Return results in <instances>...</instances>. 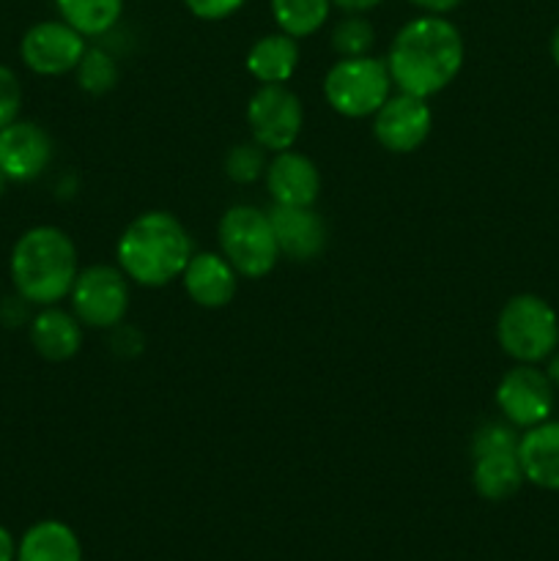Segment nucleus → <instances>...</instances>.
Instances as JSON below:
<instances>
[{"label": "nucleus", "mask_w": 559, "mask_h": 561, "mask_svg": "<svg viewBox=\"0 0 559 561\" xmlns=\"http://www.w3.org/2000/svg\"><path fill=\"white\" fill-rule=\"evenodd\" d=\"M548 365H546V376H548V381L554 383V389H559V348L554 351L551 356H548Z\"/></svg>", "instance_id": "nucleus-33"}, {"label": "nucleus", "mask_w": 559, "mask_h": 561, "mask_svg": "<svg viewBox=\"0 0 559 561\" xmlns=\"http://www.w3.org/2000/svg\"><path fill=\"white\" fill-rule=\"evenodd\" d=\"M129 296V277L107 263L80 268L69 290L71 312L88 329H113L124 323Z\"/></svg>", "instance_id": "nucleus-7"}, {"label": "nucleus", "mask_w": 559, "mask_h": 561, "mask_svg": "<svg viewBox=\"0 0 559 561\" xmlns=\"http://www.w3.org/2000/svg\"><path fill=\"white\" fill-rule=\"evenodd\" d=\"M551 58H554V64L559 66V27L554 31V36H551Z\"/></svg>", "instance_id": "nucleus-34"}, {"label": "nucleus", "mask_w": 559, "mask_h": 561, "mask_svg": "<svg viewBox=\"0 0 559 561\" xmlns=\"http://www.w3.org/2000/svg\"><path fill=\"white\" fill-rule=\"evenodd\" d=\"M53 137L33 121H11L0 129V170L9 181L27 184L53 162Z\"/></svg>", "instance_id": "nucleus-12"}, {"label": "nucleus", "mask_w": 559, "mask_h": 561, "mask_svg": "<svg viewBox=\"0 0 559 561\" xmlns=\"http://www.w3.org/2000/svg\"><path fill=\"white\" fill-rule=\"evenodd\" d=\"M219 252L239 272V277L261 279L272 274L280 261L269 211L255 206H230L219 219Z\"/></svg>", "instance_id": "nucleus-6"}, {"label": "nucleus", "mask_w": 559, "mask_h": 561, "mask_svg": "<svg viewBox=\"0 0 559 561\" xmlns=\"http://www.w3.org/2000/svg\"><path fill=\"white\" fill-rule=\"evenodd\" d=\"M110 332H113V340H110V343H113V351L118 356H135L142 351V340H135V343H132V337H137V334H140L137 329L118 323V327H113Z\"/></svg>", "instance_id": "nucleus-29"}, {"label": "nucleus", "mask_w": 559, "mask_h": 561, "mask_svg": "<svg viewBox=\"0 0 559 561\" xmlns=\"http://www.w3.org/2000/svg\"><path fill=\"white\" fill-rule=\"evenodd\" d=\"M186 296L197 307L206 310H219L233 301L239 290V272L230 266L223 252H192L184 274H181Z\"/></svg>", "instance_id": "nucleus-15"}, {"label": "nucleus", "mask_w": 559, "mask_h": 561, "mask_svg": "<svg viewBox=\"0 0 559 561\" xmlns=\"http://www.w3.org/2000/svg\"><path fill=\"white\" fill-rule=\"evenodd\" d=\"M521 433L518 427L504 422H486L475 431V438H471V458L477 455H493V453H518Z\"/></svg>", "instance_id": "nucleus-26"}, {"label": "nucleus", "mask_w": 559, "mask_h": 561, "mask_svg": "<svg viewBox=\"0 0 559 561\" xmlns=\"http://www.w3.org/2000/svg\"><path fill=\"white\" fill-rule=\"evenodd\" d=\"M263 175H266V190L274 206H316L321 195L318 164L294 148L274 153Z\"/></svg>", "instance_id": "nucleus-13"}, {"label": "nucleus", "mask_w": 559, "mask_h": 561, "mask_svg": "<svg viewBox=\"0 0 559 561\" xmlns=\"http://www.w3.org/2000/svg\"><path fill=\"white\" fill-rule=\"evenodd\" d=\"M518 460L526 482L543 491H559V420L521 431Z\"/></svg>", "instance_id": "nucleus-16"}, {"label": "nucleus", "mask_w": 559, "mask_h": 561, "mask_svg": "<svg viewBox=\"0 0 559 561\" xmlns=\"http://www.w3.org/2000/svg\"><path fill=\"white\" fill-rule=\"evenodd\" d=\"M373 44H376V27L365 14H345L332 27V49L340 58L370 55Z\"/></svg>", "instance_id": "nucleus-24"}, {"label": "nucleus", "mask_w": 559, "mask_h": 561, "mask_svg": "<svg viewBox=\"0 0 559 561\" xmlns=\"http://www.w3.org/2000/svg\"><path fill=\"white\" fill-rule=\"evenodd\" d=\"M58 16L85 38L104 36L124 16V0H55Z\"/></svg>", "instance_id": "nucleus-21"}, {"label": "nucleus", "mask_w": 559, "mask_h": 561, "mask_svg": "<svg viewBox=\"0 0 559 561\" xmlns=\"http://www.w3.org/2000/svg\"><path fill=\"white\" fill-rule=\"evenodd\" d=\"M0 561H16V542L5 526H0Z\"/></svg>", "instance_id": "nucleus-32"}, {"label": "nucleus", "mask_w": 559, "mask_h": 561, "mask_svg": "<svg viewBox=\"0 0 559 561\" xmlns=\"http://www.w3.org/2000/svg\"><path fill=\"white\" fill-rule=\"evenodd\" d=\"M244 3L247 0H184V5L192 11V16H197V20L203 22L228 20V16H233Z\"/></svg>", "instance_id": "nucleus-28"}, {"label": "nucleus", "mask_w": 559, "mask_h": 561, "mask_svg": "<svg viewBox=\"0 0 559 561\" xmlns=\"http://www.w3.org/2000/svg\"><path fill=\"white\" fill-rule=\"evenodd\" d=\"M387 60L373 55L340 58L323 77V99L343 118H370L392 96Z\"/></svg>", "instance_id": "nucleus-5"}, {"label": "nucleus", "mask_w": 559, "mask_h": 561, "mask_svg": "<svg viewBox=\"0 0 559 561\" xmlns=\"http://www.w3.org/2000/svg\"><path fill=\"white\" fill-rule=\"evenodd\" d=\"M497 340L518 365H540L559 348V316L543 296L518 294L504 301Z\"/></svg>", "instance_id": "nucleus-4"}, {"label": "nucleus", "mask_w": 559, "mask_h": 561, "mask_svg": "<svg viewBox=\"0 0 559 561\" xmlns=\"http://www.w3.org/2000/svg\"><path fill=\"white\" fill-rule=\"evenodd\" d=\"M115 257L129 283L164 288L184 274L192 257V239L170 211H146L126 225L115 244Z\"/></svg>", "instance_id": "nucleus-2"}, {"label": "nucleus", "mask_w": 559, "mask_h": 561, "mask_svg": "<svg viewBox=\"0 0 559 561\" xmlns=\"http://www.w3.org/2000/svg\"><path fill=\"white\" fill-rule=\"evenodd\" d=\"M299 66V38L277 31L258 38L247 53V71L261 85H285Z\"/></svg>", "instance_id": "nucleus-18"}, {"label": "nucleus", "mask_w": 559, "mask_h": 561, "mask_svg": "<svg viewBox=\"0 0 559 561\" xmlns=\"http://www.w3.org/2000/svg\"><path fill=\"white\" fill-rule=\"evenodd\" d=\"M433 113L427 99L392 93L373 115V135L389 153H411L431 137Z\"/></svg>", "instance_id": "nucleus-11"}, {"label": "nucleus", "mask_w": 559, "mask_h": 561, "mask_svg": "<svg viewBox=\"0 0 559 561\" xmlns=\"http://www.w3.org/2000/svg\"><path fill=\"white\" fill-rule=\"evenodd\" d=\"M274 25L294 38H307L323 27L332 0H269Z\"/></svg>", "instance_id": "nucleus-22"}, {"label": "nucleus", "mask_w": 559, "mask_h": 561, "mask_svg": "<svg viewBox=\"0 0 559 561\" xmlns=\"http://www.w3.org/2000/svg\"><path fill=\"white\" fill-rule=\"evenodd\" d=\"M247 124H250L252 140L263 151H288L301 135L305 107L290 88L261 85L247 104Z\"/></svg>", "instance_id": "nucleus-8"}, {"label": "nucleus", "mask_w": 559, "mask_h": 561, "mask_svg": "<svg viewBox=\"0 0 559 561\" xmlns=\"http://www.w3.org/2000/svg\"><path fill=\"white\" fill-rule=\"evenodd\" d=\"M280 255L290 261H312L327 247V222L312 206H272L269 208Z\"/></svg>", "instance_id": "nucleus-14"}, {"label": "nucleus", "mask_w": 559, "mask_h": 561, "mask_svg": "<svg viewBox=\"0 0 559 561\" xmlns=\"http://www.w3.org/2000/svg\"><path fill=\"white\" fill-rule=\"evenodd\" d=\"M88 44L82 33L64 20H44L27 27L20 42L22 64L42 77H60L77 69Z\"/></svg>", "instance_id": "nucleus-10"}, {"label": "nucleus", "mask_w": 559, "mask_h": 561, "mask_svg": "<svg viewBox=\"0 0 559 561\" xmlns=\"http://www.w3.org/2000/svg\"><path fill=\"white\" fill-rule=\"evenodd\" d=\"M384 0H332L334 9H340L343 14H367V11L378 9Z\"/></svg>", "instance_id": "nucleus-31"}, {"label": "nucleus", "mask_w": 559, "mask_h": 561, "mask_svg": "<svg viewBox=\"0 0 559 561\" xmlns=\"http://www.w3.org/2000/svg\"><path fill=\"white\" fill-rule=\"evenodd\" d=\"M31 343L47 362H69L82 348V323L75 312L60 307H42L31 318Z\"/></svg>", "instance_id": "nucleus-17"}, {"label": "nucleus", "mask_w": 559, "mask_h": 561, "mask_svg": "<svg viewBox=\"0 0 559 561\" xmlns=\"http://www.w3.org/2000/svg\"><path fill=\"white\" fill-rule=\"evenodd\" d=\"M11 283L16 296L36 307L66 299L80 274L77 247L69 233L55 225H36L16 239L11 250Z\"/></svg>", "instance_id": "nucleus-3"}, {"label": "nucleus", "mask_w": 559, "mask_h": 561, "mask_svg": "<svg viewBox=\"0 0 559 561\" xmlns=\"http://www.w3.org/2000/svg\"><path fill=\"white\" fill-rule=\"evenodd\" d=\"M471 466V485L488 502H507L524 485V471H521L518 453H493L477 455Z\"/></svg>", "instance_id": "nucleus-20"}, {"label": "nucleus", "mask_w": 559, "mask_h": 561, "mask_svg": "<svg viewBox=\"0 0 559 561\" xmlns=\"http://www.w3.org/2000/svg\"><path fill=\"white\" fill-rule=\"evenodd\" d=\"M464 55V36L447 16L420 14L395 33L387 69L398 91L431 99L455 82Z\"/></svg>", "instance_id": "nucleus-1"}, {"label": "nucleus", "mask_w": 559, "mask_h": 561, "mask_svg": "<svg viewBox=\"0 0 559 561\" xmlns=\"http://www.w3.org/2000/svg\"><path fill=\"white\" fill-rule=\"evenodd\" d=\"M77 85L91 96H104L118 85V64L113 55L102 47H88L82 60L75 69Z\"/></svg>", "instance_id": "nucleus-23"}, {"label": "nucleus", "mask_w": 559, "mask_h": 561, "mask_svg": "<svg viewBox=\"0 0 559 561\" xmlns=\"http://www.w3.org/2000/svg\"><path fill=\"white\" fill-rule=\"evenodd\" d=\"M266 151L252 142H241L225 153V175L233 184H255L263 173H266Z\"/></svg>", "instance_id": "nucleus-25"}, {"label": "nucleus", "mask_w": 559, "mask_h": 561, "mask_svg": "<svg viewBox=\"0 0 559 561\" xmlns=\"http://www.w3.org/2000/svg\"><path fill=\"white\" fill-rule=\"evenodd\" d=\"M22 110V85L14 69L0 64V129L9 126L11 121L20 118Z\"/></svg>", "instance_id": "nucleus-27"}, {"label": "nucleus", "mask_w": 559, "mask_h": 561, "mask_svg": "<svg viewBox=\"0 0 559 561\" xmlns=\"http://www.w3.org/2000/svg\"><path fill=\"white\" fill-rule=\"evenodd\" d=\"M16 561H82V546L71 526L38 520L16 542Z\"/></svg>", "instance_id": "nucleus-19"}, {"label": "nucleus", "mask_w": 559, "mask_h": 561, "mask_svg": "<svg viewBox=\"0 0 559 561\" xmlns=\"http://www.w3.org/2000/svg\"><path fill=\"white\" fill-rule=\"evenodd\" d=\"M409 3L414 5V9H420L422 14L444 16V14H449V11L458 9V5L464 3V0H409Z\"/></svg>", "instance_id": "nucleus-30"}, {"label": "nucleus", "mask_w": 559, "mask_h": 561, "mask_svg": "<svg viewBox=\"0 0 559 561\" xmlns=\"http://www.w3.org/2000/svg\"><path fill=\"white\" fill-rule=\"evenodd\" d=\"M5 184H9V179H5V175H3V170H0V197H3V192H5Z\"/></svg>", "instance_id": "nucleus-35"}, {"label": "nucleus", "mask_w": 559, "mask_h": 561, "mask_svg": "<svg viewBox=\"0 0 559 561\" xmlns=\"http://www.w3.org/2000/svg\"><path fill=\"white\" fill-rule=\"evenodd\" d=\"M554 383L548 381L546 370L537 365L510 367L497 387V405L504 420L518 431L535 427L540 422L551 420L554 411Z\"/></svg>", "instance_id": "nucleus-9"}]
</instances>
